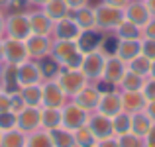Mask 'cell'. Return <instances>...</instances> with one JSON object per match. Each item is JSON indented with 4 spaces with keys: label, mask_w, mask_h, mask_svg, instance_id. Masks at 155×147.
Wrapping results in <instances>:
<instances>
[{
    "label": "cell",
    "mask_w": 155,
    "mask_h": 147,
    "mask_svg": "<svg viewBox=\"0 0 155 147\" xmlns=\"http://www.w3.org/2000/svg\"><path fill=\"white\" fill-rule=\"evenodd\" d=\"M6 2H8V0H0V8H4V6H6Z\"/></svg>",
    "instance_id": "cell-55"
},
{
    "label": "cell",
    "mask_w": 155,
    "mask_h": 147,
    "mask_svg": "<svg viewBox=\"0 0 155 147\" xmlns=\"http://www.w3.org/2000/svg\"><path fill=\"white\" fill-rule=\"evenodd\" d=\"M141 35H143L145 39H155V18H151L141 28Z\"/></svg>",
    "instance_id": "cell-44"
},
{
    "label": "cell",
    "mask_w": 155,
    "mask_h": 147,
    "mask_svg": "<svg viewBox=\"0 0 155 147\" xmlns=\"http://www.w3.org/2000/svg\"><path fill=\"white\" fill-rule=\"evenodd\" d=\"M87 118H88V112L83 110L79 104H75V102H69L61 108V126L71 129V132H75L77 128L87 124Z\"/></svg>",
    "instance_id": "cell-6"
},
{
    "label": "cell",
    "mask_w": 155,
    "mask_h": 147,
    "mask_svg": "<svg viewBox=\"0 0 155 147\" xmlns=\"http://www.w3.org/2000/svg\"><path fill=\"white\" fill-rule=\"evenodd\" d=\"M55 80L59 83V87L63 88L67 96H75L77 92H81L87 87V77L81 73V69H61Z\"/></svg>",
    "instance_id": "cell-2"
},
{
    "label": "cell",
    "mask_w": 155,
    "mask_h": 147,
    "mask_svg": "<svg viewBox=\"0 0 155 147\" xmlns=\"http://www.w3.org/2000/svg\"><path fill=\"white\" fill-rule=\"evenodd\" d=\"M141 55H145L147 59H155V39H143L141 41Z\"/></svg>",
    "instance_id": "cell-43"
},
{
    "label": "cell",
    "mask_w": 155,
    "mask_h": 147,
    "mask_svg": "<svg viewBox=\"0 0 155 147\" xmlns=\"http://www.w3.org/2000/svg\"><path fill=\"white\" fill-rule=\"evenodd\" d=\"M69 12H71V8L67 6L65 0H47V2L43 4V14H45L53 24L59 22L65 16H69Z\"/></svg>",
    "instance_id": "cell-25"
},
{
    "label": "cell",
    "mask_w": 155,
    "mask_h": 147,
    "mask_svg": "<svg viewBox=\"0 0 155 147\" xmlns=\"http://www.w3.org/2000/svg\"><path fill=\"white\" fill-rule=\"evenodd\" d=\"M143 83H145V77H140L132 71H126V75L120 80V87H122V90H141Z\"/></svg>",
    "instance_id": "cell-36"
},
{
    "label": "cell",
    "mask_w": 155,
    "mask_h": 147,
    "mask_svg": "<svg viewBox=\"0 0 155 147\" xmlns=\"http://www.w3.org/2000/svg\"><path fill=\"white\" fill-rule=\"evenodd\" d=\"M4 59V39H0V61Z\"/></svg>",
    "instance_id": "cell-52"
},
{
    "label": "cell",
    "mask_w": 155,
    "mask_h": 147,
    "mask_svg": "<svg viewBox=\"0 0 155 147\" xmlns=\"http://www.w3.org/2000/svg\"><path fill=\"white\" fill-rule=\"evenodd\" d=\"M151 126H153V122L147 118V114H145V112L132 114V126H130V132H132L134 136H137V137L143 139V137L147 136V132L151 129Z\"/></svg>",
    "instance_id": "cell-26"
},
{
    "label": "cell",
    "mask_w": 155,
    "mask_h": 147,
    "mask_svg": "<svg viewBox=\"0 0 155 147\" xmlns=\"http://www.w3.org/2000/svg\"><path fill=\"white\" fill-rule=\"evenodd\" d=\"M126 71H128V63H124V61L116 55H110V57H106V61H104L102 75H100L98 80L104 83V84H110V87H118L122 77L126 75Z\"/></svg>",
    "instance_id": "cell-4"
},
{
    "label": "cell",
    "mask_w": 155,
    "mask_h": 147,
    "mask_svg": "<svg viewBox=\"0 0 155 147\" xmlns=\"http://www.w3.org/2000/svg\"><path fill=\"white\" fill-rule=\"evenodd\" d=\"M141 92H143V96H145V100H147V102L155 100V79H153V77H149V79L143 83Z\"/></svg>",
    "instance_id": "cell-42"
},
{
    "label": "cell",
    "mask_w": 155,
    "mask_h": 147,
    "mask_svg": "<svg viewBox=\"0 0 155 147\" xmlns=\"http://www.w3.org/2000/svg\"><path fill=\"white\" fill-rule=\"evenodd\" d=\"M30 2H31V4H39V6H43L47 0H30Z\"/></svg>",
    "instance_id": "cell-54"
},
{
    "label": "cell",
    "mask_w": 155,
    "mask_h": 147,
    "mask_svg": "<svg viewBox=\"0 0 155 147\" xmlns=\"http://www.w3.org/2000/svg\"><path fill=\"white\" fill-rule=\"evenodd\" d=\"M30 4V0H8L6 8L10 10V14H26Z\"/></svg>",
    "instance_id": "cell-40"
},
{
    "label": "cell",
    "mask_w": 155,
    "mask_h": 147,
    "mask_svg": "<svg viewBox=\"0 0 155 147\" xmlns=\"http://www.w3.org/2000/svg\"><path fill=\"white\" fill-rule=\"evenodd\" d=\"M26 102H24V98L20 92H14V94H10V112H14L16 116H18L20 112H22L24 108H26Z\"/></svg>",
    "instance_id": "cell-41"
},
{
    "label": "cell",
    "mask_w": 155,
    "mask_h": 147,
    "mask_svg": "<svg viewBox=\"0 0 155 147\" xmlns=\"http://www.w3.org/2000/svg\"><path fill=\"white\" fill-rule=\"evenodd\" d=\"M51 38L49 35H34L31 34L30 38L26 39V49H28V55L34 57V59H43L51 53Z\"/></svg>",
    "instance_id": "cell-13"
},
{
    "label": "cell",
    "mask_w": 155,
    "mask_h": 147,
    "mask_svg": "<svg viewBox=\"0 0 155 147\" xmlns=\"http://www.w3.org/2000/svg\"><path fill=\"white\" fill-rule=\"evenodd\" d=\"M61 126V108H39V128L41 129H55Z\"/></svg>",
    "instance_id": "cell-24"
},
{
    "label": "cell",
    "mask_w": 155,
    "mask_h": 147,
    "mask_svg": "<svg viewBox=\"0 0 155 147\" xmlns=\"http://www.w3.org/2000/svg\"><path fill=\"white\" fill-rule=\"evenodd\" d=\"M67 94L59 87L57 80H43L41 83V106L47 108H63Z\"/></svg>",
    "instance_id": "cell-7"
},
{
    "label": "cell",
    "mask_w": 155,
    "mask_h": 147,
    "mask_svg": "<svg viewBox=\"0 0 155 147\" xmlns=\"http://www.w3.org/2000/svg\"><path fill=\"white\" fill-rule=\"evenodd\" d=\"M140 53H141V41L140 39H120L118 49H116V57H120L124 63H130Z\"/></svg>",
    "instance_id": "cell-23"
},
{
    "label": "cell",
    "mask_w": 155,
    "mask_h": 147,
    "mask_svg": "<svg viewBox=\"0 0 155 147\" xmlns=\"http://www.w3.org/2000/svg\"><path fill=\"white\" fill-rule=\"evenodd\" d=\"M28 18H30V28H31V34L34 35H51L53 22L43 14V10L28 12Z\"/></svg>",
    "instance_id": "cell-20"
},
{
    "label": "cell",
    "mask_w": 155,
    "mask_h": 147,
    "mask_svg": "<svg viewBox=\"0 0 155 147\" xmlns=\"http://www.w3.org/2000/svg\"><path fill=\"white\" fill-rule=\"evenodd\" d=\"M16 128V114L14 112H0V132H8V129Z\"/></svg>",
    "instance_id": "cell-39"
},
{
    "label": "cell",
    "mask_w": 155,
    "mask_h": 147,
    "mask_svg": "<svg viewBox=\"0 0 155 147\" xmlns=\"http://www.w3.org/2000/svg\"><path fill=\"white\" fill-rule=\"evenodd\" d=\"M130 126H132V114L128 112H120L112 118V129H114V137H120L124 133H130Z\"/></svg>",
    "instance_id": "cell-32"
},
{
    "label": "cell",
    "mask_w": 155,
    "mask_h": 147,
    "mask_svg": "<svg viewBox=\"0 0 155 147\" xmlns=\"http://www.w3.org/2000/svg\"><path fill=\"white\" fill-rule=\"evenodd\" d=\"M0 88L8 94L20 92V83H18V65L6 63L0 69Z\"/></svg>",
    "instance_id": "cell-17"
},
{
    "label": "cell",
    "mask_w": 155,
    "mask_h": 147,
    "mask_svg": "<svg viewBox=\"0 0 155 147\" xmlns=\"http://www.w3.org/2000/svg\"><path fill=\"white\" fill-rule=\"evenodd\" d=\"M143 112L147 114V118L155 124V100H151V102H147L145 104V108H143Z\"/></svg>",
    "instance_id": "cell-46"
},
{
    "label": "cell",
    "mask_w": 155,
    "mask_h": 147,
    "mask_svg": "<svg viewBox=\"0 0 155 147\" xmlns=\"http://www.w3.org/2000/svg\"><path fill=\"white\" fill-rule=\"evenodd\" d=\"M124 16H126L128 22L136 24L137 28H143L145 24L151 20V14H149L147 6H145L143 2H132V4H128V6L124 8Z\"/></svg>",
    "instance_id": "cell-19"
},
{
    "label": "cell",
    "mask_w": 155,
    "mask_h": 147,
    "mask_svg": "<svg viewBox=\"0 0 155 147\" xmlns=\"http://www.w3.org/2000/svg\"><path fill=\"white\" fill-rule=\"evenodd\" d=\"M118 139V147H143V139L137 136H134L132 132L130 133H124V136L116 137Z\"/></svg>",
    "instance_id": "cell-38"
},
{
    "label": "cell",
    "mask_w": 155,
    "mask_h": 147,
    "mask_svg": "<svg viewBox=\"0 0 155 147\" xmlns=\"http://www.w3.org/2000/svg\"><path fill=\"white\" fill-rule=\"evenodd\" d=\"M65 2H67V6L71 8V10H77V8L87 6V0H65Z\"/></svg>",
    "instance_id": "cell-48"
},
{
    "label": "cell",
    "mask_w": 155,
    "mask_h": 147,
    "mask_svg": "<svg viewBox=\"0 0 155 147\" xmlns=\"http://www.w3.org/2000/svg\"><path fill=\"white\" fill-rule=\"evenodd\" d=\"M73 133H75V145L77 147H96L98 145V139L92 136V132L87 128V126L77 128Z\"/></svg>",
    "instance_id": "cell-34"
},
{
    "label": "cell",
    "mask_w": 155,
    "mask_h": 147,
    "mask_svg": "<svg viewBox=\"0 0 155 147\" xmlns=\"http://www.w3.org/2000/svg\"><path fill=\"white\" fill-rule=\"evenodd\" d=\"M0 90H2V88H0Z\"/></svg>",
    "instance_id": "cell-57"
},
{
    "label": "cell",
    "mask_w": 155,
    "mask_h": 147,
    "mask_svg": "<svg viewBox=\"0 0 155 147\" xmlns=\"http://www.w3.org/2000/svg\"><path fill=\"white\" fill-rule=\"evenodd\" d=\"M30 59L26 49V41H20V39H12L6 38L4 39V61L12 65H22Z\"/></svg>",
    "instance_id": "cell-10"
},
{
    "label": "cell",
    "mask_w": 155,
    "mask_h": 147,
    "mask_svg": "<svg viewBox=\"0 0 155 147\" xmlns=\"http://www.w3.org/2000/svg\"><path fill=\"white\" fill-rule=\"evenodd\" d=\"M116 38L118 39H140L141 38V28H137L136 24L124 20V22L116 28Z\"/></svg>",
    "instance_id": "cell-35"
},
{
    "label": "cell",
    "mask_w": 155,
    "mask_h": 147,
    "mask_svg": "<svg viewBox=\"0 0 155 147\" xmlns=\"http://www.w3.org/2000/svg\"><path fill=\"white\" fill-rule=\"evenodd\" d=\"M98 100H100V90L98 87H84L81 92H77L75 96H73V102L75 104H79L83 110H87V112H91V110H96V106H98Z\"/></svg>",
    "instance_id": "cell-18"
},
{
    "label": "cell",
    "mask_w": 155,
    "mask_h": 147,
    "mask_svg": "<svg viewBox=\"0 0 155 147\" xmlns=\"http://www.w3.org/2000/svg\"><path fill=\"white\" fill-rule=\"evenodd\" d=\"M106 55L100 49L88 51L83 55V65H81V73L87 77V80H98L102 75V67H104Z\"/></svg>",
    "instance_id": "cell-5"
},
{
    "label": "cell",
    "mask_w": 155,
    "mask_h": 147,
    "mask_svg": "<svg viewBox=\"0 0 155 147\" xmlns=\"http://www.w3.org/2000/svg\"><path fill=\"white\" fill-rule=\"evenodd\" d=\"M20 94H22L24 102L28 106H34V108H41V84H31V87H24L20 88Z\"/></svg>",
    "instance_id": "cell-31"
},
{
    "label": "cell",
    "mask_w": 155,
    "mask_h": 147,
    "mask_svg": "<svg viewBox=\"0 0 155 147\" xmlns=\"http://www.w3.org/2000/svg\"><path fill=\"white\" fill-rule=\"evenodd\" d=\"M94 14H96V30H116L126 20L124 8L110 6L106 2H100L94 8Z\"/></svg>",
    "instance_id": "cell-1"
},
{
    "label": "cell",
    "mask_w": 155,
    "mask_h": 147,
    "mask_svg": "<svg viewBox=\"0 0 155 147\" xmlns=\"http://www.w3.org/2000/svg\"><path fill=\"white\" fill-rule=\"evenodd\" d=\"M49 136H51V141L55 147H77L75 145V133L71 129L63 128V126H59L55 129H49Z\"/></svg>",
    "instance_id": "cell-28"
},
{
    "label": "cell",
    "mask_w": 155,
    "mask_h": 147,
    "mask_svg": "<svg viewBox=\"0 0 155 147\" xmlns=\"http://www.w3.org/2000/svg\"><path fill=\"white\" fill-rule=\"evenodd\" d=\"M87 126L88 129L92 132V136L96 139H108V137H114V129H112V118H106L102 114H91L88 112V118H87Z\"/></svg>",
    "instance_id": "cell-8"
},
{
    "label": "cell",
    "mask_w": 155,
    "mask_h": 147,
    "mask_svg": "<svg viewBox=\"0 0 155 147\" xmlns=\"http://www.w3.org/2000/svg\"><path fill=\"white\" fill-rule=\"evenodd\" d=\"M26 147H55L51 141V136L47 129H35V132L28 133V141H26Z\"/></svg>",
    "instance_id": "cell-30"
},
{
    "label": "cell",
    "mask_w": 155,
    "mask_h": 147,
    "mask_svg": "<svg viewBox=\"0 0 155 147\" xmlns=\"http://www.w3.org/2000/svg\"><path fill=\"white\" fill-rule=\"evenodd\" d=\"M10 110V94L0 90V112H8Z\"/></svg>",
    "instance_id": "cell-45"
},
{
    "label": "cell",
    "mask_w": 155,
    "mask_h": 147,
    "mask_svg": "<svg viewBox=\"0 0 155 147\" xmlns=\"http://www.w3.org/2000/svg\"><path fill=\"white\" fill-rule=\"evenodd\" d=\"M73 16L71 18L77 22V26L81 30H94L96 28V14H94V8L92 6H83V8H77V10H71Z\"/></svg>",
    "instance_id": "cell-22"
},
{
    "label": "cell",
    "mask_w": 155,
    "mask_h": 147,
    "mask_svg": "<svg viewBox=\"0 0 155 147\" xmlns=\"http://www.w3.org/2000/svg\"><path fill=\"white\" fill-rule=\"evenodd\" d=\"M18 83H20V88L43 83L41 73H39V67H38V61H30L28 59L26 63L18 65Z\"/></svg>",
    "instance_id": "cell-12"
},
{
    "label": "cell",
    "mask_w": 155,
    "mask_h": 147,
    "mask_svg": "<svg viewBox=\"0 0 155 147\" xmlns=\"http://www.w3.org/2000/svg\"><path fill=\"white\" fill-rule=\"evenodd\" d=\"M38 67H39V73H41V79H43V80H55L57 77H59L61 69H63L51 55L39 59V61H38Z\"/></svg>",
    "instance_id": "cell-27"
},
{
    "label": "cell",
    "mask_w": 155,
    "mask_h": 147,
    "mask_svg": "<svg viewBox=\"0 0 155 147\" xmlns=\"http://www.w3.org/2000/svg\"><path fill=\"white\" fill-rule=\"evenodd\" d=\"M100 41H102V34L98 30H83L81 35L77 38V45L83 53H88V51H94V49L100 47Z\"/></svg>",
    "instance_id": "cell-21"
},
{
    "label": "cell",
    "mask_w": 155,
    "mask_h": 147,
    "mask_svg": "<svg viewBox=\"0 0 155 147\" xmlns=\"http://www.w3.org/2000/svg\"><path fill=\"white\" fill-rule=\"evenodd\" d=\"M26 141L28 136L18 128L2 132V136H0V147H26Z\"/></svg>",
    "instance_id": "cell-29"
},
{
    "label": "cell",
    "mask_w": 155,
    "mask_h": 147,
    "mask_svg": "<svg viewBox=\"0 0 155 147\" xmlns=\"http://www.w3.org/2000/svg\"><path fill=\"white\" fill-rule=\"evenodd\" d=\"M128 71L136 73V75H140V77H149V71H151V59H147L145 55L140 53L137 57H134V59L128 63Z\"/></svg>",
    "instance_id": "cell-33"
},
{
    "label": "cell",
    "mask_w": 155,
    "mask_h": 147,
    "mask_svg": "<svg viewBox=\"0 0 155 147\" xmlns=\"http://www.w3.org/2000/svg\"><path fill=\"white\" fill-rule=\"evenodd\" d=\"M120 98H122V112H128V114L143 112L145 104H147L141 90H122Z\"/></svg>",
    "instance_id": "cell-16"
},
{
    "label": "cell",
    "mask_w": 155,
    "mask_h": 147,
    "mask_svg": "<svg viewBox=\"0 0 155 147\" xmlns=\"http://www.w3.org/2000/svg\"><path fill=\"white\" fill-rule=\"evenodd\" d=\"M118 43H120V39H118L116 35H102V41H100L98 49L104 53L106 57H110V55H116Z\"/></svg>",
    "instance_id": "cell-37"
},
{
    "label": "cell",
    "mask_w": 155,
    "mask_h": 147,
    "mask_svg": "<svg viewBox=\"0 0 155 147\" xmlns=\"http://www.w3.org/2000/svg\"><path fill=\"white\" fill-rule=\"evenodd\" d=\"M98 114H102L106 118H114L116 114L122 112V98H120V92L116 90H104L100 92V100H98V106H96Z\"/></svg>",
    "instance_id": "cell-11"
},
{
    "label": "cell",
    "mask_w": 155,
    "mask_h": 147,
    "mask_svg": "<svg viewBox=\"0 0 155 147\" xmlns=\"http://www.w3.org/2000/svg\"><path fill=\"white\" fill-rule=\"evenodd\" d=\"M81 28L77 26V22L71 18V16H65L61 18L59 22L53 24V31L51 34L55 35L57 39H71V41H77V38L81 35Z\"/></svg>",
    "instance_id": "cell-15"
},
{
    "label": "cell",
    "mask_w": 155,
    "mask_h": 147,
    "mask_svg": "<svg viewBox=\"0 0 155 147\" xmlns=\"http://www.w3.org/2000/svg\"><path fill=\"white\" fill-rule=\"evenodd\" d=\"M0 136H2V132H0Z\"/></svg>",
    "instance_id": "cell-56"
},
{
    "label": "cell",
    "mask_w": 155,
    "mask_h": 147,
    "mask_svg": "<svg viewBox=\"0 0 155 147\" xmlns=\"http://www.w3.org/2000/svg\"><path fill=\"white\" fill-rule=\"evenodd\" d=\"M145 6H147V10H149V14H151V18H155V0H145Z\"/></svg>",
    "instance_id": "cell-50"
},
{
    "label": "cell",
    "mask_w": 155,
    "mask_h": 147,
    "mask_svg": "<svg viewBox=\"0 0 155 147\" xmlns=\"http://www.w3.org/2000/svg\"><path fill=\"white\" fill-rule=\"evenodd\" d=\"M16 128L22 129L26 136L31 133V132H35V129H39V108L26 106V108L16 116Z\"/></svg>",
    "instance_id": "cell-14"
},
{
    "label": "cell",
    "mask_w": 155,
    "mask_h": 147,
    "mask_svg": "<svg viewBox=\"0 0 155 147\" xmlns=\"http://www.w3.org/2000/svg\"><path fill=\"white\" fill-rule=\"evenodd\" d=\"M96 147H118V139L116 137H108V139H100Z\"/></svg>",
    "instance_id": "cell-47"
},
{
    "label": "cell",
    "mask_w": 155,
    "mask_h": 147,
    "mask_svg": "<svg viewBox=\"0 0 155 147\" xmlns=\"http://www.w3.org/2000/svg\"><path fill=\"white\" fill-rule=\"evenodd\" d=\"M149 77H153V79H155V59L151 61V71H149Z\"/></svg>",
    "instance_id": "cell-53"
},
{
    "label": "cell",
    "mask_w": 155,
    "mask_h": 147,
    "mask_svg": "<svg viewBox=\"0 0 155 147\" xmlns=\"http://www.w3.org/2000/svg\"><path fill=\"white\" fill-rule=\"evenodd\" d=\"M4 31H6V35L12 38V39L26 41V39L31 35L28 12H26V14H8L6 22H4Z\"/></svg>",
    "instance_id": "cell-3"
},
{
    "label": "cell",
    "mask_w": 155,
    "mask_h": 147,
    "mask_svg": "<svg viewBox=\"0 0 155 147\" xmlns=\"http://www.w3.org/2000/svg\"><path fill=\"white\" fill-rule=\"evenodd\" d=\"M102 2L110 4V6H116V8H126L130 4V0H102Z\"/></svg>",
    "instance_id": "cell-49"
},
{
    "label": "cell",
    "mask_w": 155,
    "mask_h": 147,
    "mask_svg": "<svg viewBox=\"0 0 155 147\" xmlns=\"http://www.w3.org/2000/svg\"><path fill=\"white\" fill-rule=\"evenodd\" d=\"M4 22H6V18H4L2 8H0V35H2V31H4Z\"/></svg>",
    "instance_id": "cell-51"
},
{
    "label": "cell",
    "mask_w": 155,
    "mask_h": 147,
    "mask_svg": "<svg viewBox=\"0 0 155 147\" xmlns=\"http://www.w3.org/2000/svg\"><path fill=\"white\" fill-rule=\"evenodd\" d=\"M77 53H81L77 41H71V39H57V41L51 45L49 55L61 65V67H67V63L77 55Z\"/></svg>",
    "instance_id": "cell-9"
}]
</instances>
